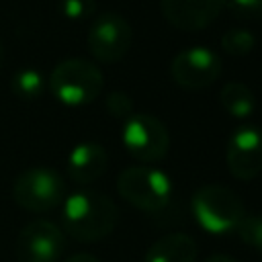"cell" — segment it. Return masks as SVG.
I'll return each mask as SVG.
<instances>
[{"label":"cell","mask_w":262,"mask_h":262,"mask_svg":"<svg viewBox=\"0 0 262 262\" xmlns=\"http://www.w3.org/2000/svg\"><path fill=\"white\" fill-rule=\"evenodd\" d=\"M66 262H100V260L94 258L92 254H74V256H70Z\"/></svg>","instance_id":"21"},{"label":"cell","mask_w":262,"mask_h":262,"mask_svg":"<svg viewBox=\"0 0 262 262\" xmlns=\"http://www.w3.org/2000/svg\"><path fill=\"white\" fill-rule=\"evenodd\" d=\"M119 209L111 196L96 190H76L61 203V231L78 242H100L113 233Z\"/></svg>","instance_id":"1"},{"label":"cell","mask_w":262,"mask_h":262,"mask_svg":"<svg viewBox=\"0 0 262 262\" xmlns=\"http://www.w3.org/2000/svg\"><path fill=\"white\" fill-rule=\"evenodd\" d=\"M125 149L143 164H156L168 156L170 133L166 125L149 113H131L123 125Z\"/></svg>","instance_id":"6"},{"label":"cell","mask_w":262,"mask_h":262,"mask_svg":"<svg viewBox=\"0 0 262 262\" xmlns=\"http://www.w3.org/2000/svg\"><path fill=\"white\" fill-rule=\"evenodd\" d=\"M131 43H133V29L129 20L113 10L100 12L92 20L86 35V45L90 55L104 63L121 61L131 49Z\"/></svg>","instance_id":"7"},{"label":"cell","mask_w":262,"mask_h":262,"mask_svg":"<svg viewBox=\"0 0 262 262\" xmlns=\"http://www.w3.org/2000/svg\"><path fill=\"white\" fill-rule=\"evenodd\" d=\"M235 233L244 244L262 252V215H244L235 227Z\"/></svg>","instance_id":"17"},{"label":"cell","mask_w":262,"mask_h":262,"mask_svg":"<svg viewBox=\"0 0 262 262\" xmlns=\"http://www.w3.org/2000/svg\"><path fill=\"white\" fill-rule=\"evenodd\" d=\"M219 102L233 119H248L256 108L254 92L242 82H229L219 90Z\"/></svg>","instance_id":"14"},{"label":"cell","mask_w":262,"mask_h":262,"mask_svg":"<svg viewBox=\"0 0 262 262\" xmlns=\"http://www.w3.org/2000/svg\"><path fill=\"white\" fill-rule=\"evenodd\" d=\"M221 57L203 45L186 47L172 59L170 72L174 82L184 90H203L211 86L221 74Z\"/></svg>","instance_id":"9"},{"label":"cell","mask_w":262,"mask_h":262,"mask_svg":"<svg viewBox=\"0 0 262 262\" xmlns=\"http://www.w3.org/2000/svg\"><path fill=\"white\" fill-rule=\"evenodd\" d=\"M199 246L188 233H168L156 239L143 262H196Z\"/></svg>","instance_id":"13"},{"label":"cell","mask_w":262,"mask_h":262,"mask_svg":"<svg viewBox=\"0 0 262 262\" xmlns=\"http://www.w3.org/2000/svg\"><path fill=\"white\" fill-rule=\"evenodd\" d=\"M117 192L131 207L158 213L172 201V180L158 168L131 166L117 176Z\"/></svg>","instance_id":"4"},{"label":"cell","mask_w":262,"mask_h":262,"mask_svg":"<svg viewBox=\"0 0 262 262\" xmlns=\"http://www.w3.org/2000/svg\"><path fill=\"white\" fill-rule=\"evenodd\" d=\"M47 86L57 102L70 108H78L90 104L102 92L104 78L92 61L70 57L51 70Z\"/></svg>","instance_id":"2"},{"label":"cell","mask_w":262,"mask_h":262,"mask_svg":"<svg viewBox=\"0 0 262 262\" xmlns=\"http://www.w3.org/2000/svg\"><path fill=\"white\" fill-rule=\"evenodd\" d=\"M225 162L233 178L252 180L262 172V129L244 123L227 139Z\"/></svg>","instance_id":"10"},{"label":"cell","mask_w":262,"mask_h":262,"mask_svg":"<svg viewBox=\"0 0 262 262\" xmlns=\"http://www.w3.org/2000/svg\"><path fill=\"white\" fill-rule=\"evenodd\" d=\"M45 78L35 68H20L10 78V90L23 100H35L45 92Z\"/></svg>","instance_id":"15"},{"label":"cell","mask_w":262,"mask_h":262,"mask_svg":"<svg viewBox=\"0 0 262 262\" xmlns=\"http://www.w3.org/2000/svg\"><path fill=\"white\" fill-rule=\"evenodd\" d=\"M225 8L239 20H254L262 16V0H227Z\"/></svg>","instance_id":"19"},{"label":"cell","mask_w":262,"mask_h":262,"mask_svg":"<svg viewBox=\"0 0 262 262\" xmlns=\"http://www.w3.org/2000/svg\"><path fill=\"white\" fill-rule=\"evenodd\" d=\"M254 45H256V37L248 29H229L221 37L223 51L229 55H235V57L248 55L254 49Z\"/></svg>","instance_id":"16"},{"label":"cell","mask_w":262,"mask_h":262,"mask_svg":"<svg viewBox=\"0 0 262 262\" xmlns=\"http://www.w3.org/2000/svg\"><path fill=\"white\" fill-rule=\"evenodd\" d=\"M66 250V233L47 219L27 223L14 244L16 262H57Z\"/></svg>","instance_id":"8"},{"label":"cell","mask_w":262,"mask_h":262,"mask_svg":"<svg viewBox=\"0 0 262 262\" xmlns=\"http://www.w3.org/2000/svg\"><path fill=\"white\" fill-rule=\"evenodd\" d=\"M205 262H237V260L235 258H229V256H211Z\"/></svg>","instance_id":"22"},{"label":"cell","mask_w":262,"mask_h":262,"mask_svg":"<svg viewBox=\"0 0 262 262\" xmlns=\"http://www.w3.org/2000/svg\"><path fill=\"white\" fill-rule=\"evenodd\" d=\"M14 203L29 213H47L66 199V182L53 168H29L20 172L12 184Z\"/></svg>","instance_id":"5"},{"label":"cell","mask_w":262,"mask_h":262,"mask_svg":"<svg viewBox=\"0 0 262 262\" xmlns=\"http://www.w3.org/2000/svg\"><path fill=\"white\" fill-rule=\"evenodd\" d=\"M59 12L68 20H86L96 12L94 0H59Z\"/></svg>","instance_id":"18"},{"label":"cell","mask_w":262,"mask_h":262,"mask_svg":"<svg viewBox=\"0 0 262 262\" xmlns=\"http://www.w3.org/2000/svg\"><path fill=\"white\" fill-rule=\"evenodd\" d=\"M227 0H160L164 18L178 31L194 33L207 29L225 10Z\"/></svg>","instance_id":"11"},{"label":"cell","mask_w":262,"mask_h":262,"mask_svg":"<svg viewBox=\"0 0 262 262\" xmlns=\"http://www.w3.org/2000/svg\"><path fill=\"white\" fill-rule=\"evenodd\" d=\"M108 166V156L106 149L100 143L94 141H84L78 143L70 156H68V176L76 184H92L96 182Z\"/></svg>","instance_id":"12"},{"label":"cell","mask_w":262,"mask_h":262,"mask_svg":"<svg viewBox=\"0 0 262 262\" xmlns=\"http://www.w3.org/2000/svg\"><path fill=\"white\" fill-rule=\"evenodd\" d=\"M106 111L117 119H127L131 115V111H133V100H131L129 94H125L121 90L111 92L106 96Z\"/></svg>","instance_id":"20"},{"label":"cell","mask_w":262,"mask_h":262,"mask_svg":"<svg viewBox=\"0 0 262 262\" xmlns=\"http://www.w3.org/2000/svg\"><path fill=\"white\" fill-rule=\"evenodd\" d=\"M190 209L199 225L209 233L235 231L244 219V201L223 184H205L192 192Z\"/></svg>","instance_id":"3"},{"label":"cell","mask_w":262,"mask_h":262,"mask_svg":"<svg viewBox=\"0 0 262 262\" xmlns=\"http://www.w3.org/2000/svg\"><path fill=\"white\" fill-rule=\"evenodd\" d=\"M2 61H4V49H2V43H0V68H2Z\"/></svg>","instance_id":"23"}]
</instances>
